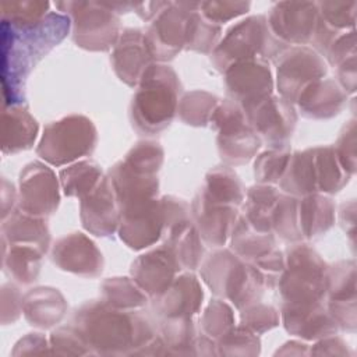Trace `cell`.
Returning a JSON list of instances; mask_svg holds the SVG:
<instances>
[{
	"label": "cell",
	"instance_id": "obj_42",
	"mask_svg": "<svg viewBox=\"0 0 357 357\" xmlns=\"http://www.w3.org/2000/svg\"><path fill=\"white\" fill-rule=\"evenodd\" d=\"M197 336L192 318H165L160 337L167 353H194Z\"/></svg>",
	"mask_w": 357,
	"mask_h": 357
},
{
	"label": "cell",
	"instance_id": "obj_15",
	"mask_svg": "<svg viewBox=\"0 0 357 357\" xmlns=\"http://www.w3.org/2000/svg\"><path fill=\"white\" fill-rule=\"evenodd\" d=\"M81 222L85 230L99 237L112 236L119 229L120 205L109 177L81 198Z\"/></svg>",
	"mask_w": 357,
	"mask_h": 357
},
{
	"label": "cell",
	"instance_id": "obj_43",
	"mask_svg": "<svg viewBox=\"0 0 357 357\" xmlns=\"http://www.w3.org/2000/svg\"><path fill=\"white\" fill-rule=\"evenodd\" d=\"M123 162L138 173L156 176L163 163V148L153 141H141L128 151Z\"/></svg>",
	"mask_w": 357,
	"mask_h": 357
},
{
	"label": "cell",
	"instance_id": "obj_41",
	"mask_svg": "<svg viewBox=\"0 0 357 357\" xmlns=\"http://www.w3.org/2000/svg\"><path fill=\"white\" fill-rule=\"evenodd\" d=\"M222 28L206 18H204L199 11H192L187 22V35L184 49L197 53L208 54L215 50L218 40L220 38Z\"/></svg>",
	"mask_w": 357,
	"mask_h": 357
},
{
	"label": "cell",
	"instance_id": "obj_45",
	"mask_svg": "<svg viewBox=\"0 0 357 357\" xmlns=\"http://www.w3.org/2000/svg\"><path fill=\"white\" fill-rule=\"evenodd\" d=\"M49 8V1H4L1 3V20L15 26L33 25L50 13Z\"/></svg>",
	"mask_w": 357,
	"mask_h": 357
},
{
	"label": "cell",
	"instance_id": "obj_10",
	"mask_svg": "<svg viewBox=\"0 0 357 357\" xmlns=\"http://www.w3.org/2000/svg\"><path fill=\"white\" fill-rule=\"evenodd\" d=\"M315 1H279L266 17L272 33L287 46L310 45L318 22Z\"/></svg>",
	"mask_w": 357,
	"mask_h": 357
},
{
	"label": "cell",
	"instance_id": "obj_2",
	"mask_svg": "<svg viewBox=\"0 0 357 357\" xmlns=\"http://www.w3.org/2000/svg\"><path fill=\"white\" fill-rule=\"evenodd\" d=\"M70 28V17L56 11L26 26L1 20V71L7 105L24 102V84L29 71L67 36Z\"/></svg>",
	"mask_w": 357,
	"mask_h": 357
},
{
	"label": "cell",
	"instance_id": "obj_25",
	"mask_svg": "<svg viewBox=\"0 0 357 357\" xmlns=\"http://www.w3.org/2000/svg\"><path fill=\"white\" fill-rule=\"evenodd\" d=\"M218 149L227 166H237L250 162L262 141L251 128L248 121L236 123L218 131Z\"/></svg>",
	"mask_w": 357,
	"mask_h": 357
},
{
	"label": "cell",
	"instance_id": "obj_16",
	"mask_svg": "<svg viewBox=\"0 0 357 357\" xmlns=\"http://www.w3.org/2000/svg\"><path fill=\"white\" fill-rule=\"evenodd\" d=\"M181 266L165 244L139 255L131 264V278L149 296H160L174 280Z\"/></svg>",
	"mask_w": 357,
	"mask_h": 357
},
{
	"label": "cell",
	"instance_id": "obj_36",
	"mask_svg": "<svg viewBox=\"0 0 357 357\" xmlns=\"http://www.w3.org/2000/svg\"><path fill=\"white\" fill-rule=\"evenodd\" d=\"M100 290L105 303L124 311L145 307L149 297L132 278H109L102 283Z\"/></svg>",
	"mask_w": 357,
	"mask_h": 357
},
{
	"label": "cell",
	"instance_id": "obj_33",
	"mask_svg": "<svg viewBox=\"0 0 357 357\" xmlns=\"http://www.w3.org/2000/svg\"><path fill=\"white\" fill-rule=\"evenodd\" d=\"M230 241L231 251L247 262H255L275 248L273 233H262L252 229L241 215L233 227Z\"/></svg>",
	"mask_w": 357,
	"mask_h": 357
},
{
	"label": "cell",
	"instance_id": "obj_55",
	"mask_svg": "<svg viewBox=\"0 0 357 357\" xmlns=\"http://www.w3.org/2000/svg\"><path fill=\"white\" fill-rule=\"evenodd\" d=\"M337 68V78L340 88L349 95L356 92V57L343 61Z\"/></svg>",
	"mask_w": 357,
	"mask_h": 357
},
{
	"label": "cell",
	"instance_id": "obj_20",
	"mask_svg": "<svg viewBox=\"0 0 357 357\" xmlns=\"http://www.w3.org/2000/svg\"><path fill=\"white\" fill-rule=\"evenodd\" d=\"M191 216L202 241L211 247H222L233 231L238 212L234 206L211 202L199 190L191 204Z\"/></svg>",
	"mask_w": 357,
	"mask_h": 357
},
{
	"label": "cell",
	"instance_id": "obj_37",
	"mask_svg": "<svg viewBox=\"0 0 357 357\" xmlns=\"http://www.w3.org/2000/svg\"><path fill=\"white\" fill-rule=\"evenodd\" d=\"M60 185L66 195L78 197L79 199L89 194L103 178L99 165L92 160H79L67 166L59 173Z\"/></svg>",
	"mask_w": 357,
	"mask_h": 357
},
{
	"label": "cell",
	"instance_id": "obj_50",
	"mask_svg": "<svg viewBox=\"0 0 357 357\" xmlns=\"http://www.w3.org/2000/svg\"><path fill=\"white\" fill-rule=\"evenodd\" d=\"M50 346L57 354H92L84 336L73 324L53 331L50 335Z\"/></svg>",
	"mask_w": 357,
	"mask_h": 357
},
{
	"label": "cell",
	"instance_id": "obj_52",
	"mask_svg": "<svg viewBox=\"0 0 357 357\" xmlns=\"http://www.w3.org/2000/svg\"><path fill=\"white\" fill-rule=\"evenodd\" d=\"M339 162L344 170L353 176L356 173V120H350L342 130L333 146Z\"/></svg>",
	"mask_w": 357,
	"mask_h": 357
},
{
	"label": "cell",
	"instance_id": "obj_29",
	"mask_svg": "<svg viewBox=\"0 0 357 357\" xmlns=\"http://www.w3.org/2000/svg\"><path fill=\"white\" fill-rule=\"evenodd\" d=\"M280 188L293 197L318 192L314 148L290 155L287 167L279 181Z\"/></svg>",
	"mask_w": 357,
	"mask_h": 357
},
{
	"label": "cell",
	"instance_id": "obj_7",
	"mask_svg": "<svg viewBox=\"0 0 357 357\" xmlns=\"http://www.w3.org/2000/svg\"><path fill=\"white\" fill-rule=\"evenodd\" d=\"M54 6L70 17L77 46L92 52H106L117 43L120 18L103 3L59 1Z\"/></svg>",
	"mask_w": 357,
	"mask_h": 357
},
{
	"label": "cell",
	"instance_id": "obj_46",
	"mask_svg": "<svg viewBox=\"0 0 357 357\" xmlns=\"http://www.w3.org/2000/svg\"><path fill=\"white\" fill-rule=\"evenodd\" d=\"M287 149H269L257 156L254 162V176L258 184H276L280 181L289 159Z\"/></svg>",
	"mask_w": 357,
	"mask_h": 357
},
{
	"label": "cell",
	"instance_id": "obj_51",
	"mask_svg": "<svg viewBox=\"0 0 357 357\" xmlns=\"http://www.w3.org/2000/svg\"><path fill=\"white\" fill-rule=\"evenodd\" d=\"M250 6V1H201L198 11L208 21L220 25L245 14Z\"/></svg>",
	"mask_w": 357,
	"mask_h": 357
},
{
	"label": "cell",
	"instance_id": "obj_38",
	"mask_svg": "<svg viewBox=\"0 0 357 357\" xmlns=\"http://www.w3.org/2000/svg\"><path fill=\"white\" fill-rule=\"evenodd\" d=\"M298 198L280 194L273 211H272V231L276 233L282 240L298 243L303 238L298 225V209H297Z\"/></svg>",
	"mask_w": 357,
	"mask_h": 357
},
{
	"label": "cell",
	"instance_id": "obj_26",
	"mask_svg": "<svg viewBox=\"0 0 357 357\" xmlns=\"http://www.w3.org/2000/svg\"><path fill=\"white\" fill-rule=\"evenodd\" d=\"M3 240L8 244H22L38 248L45 254L50 244V233L43 218L32 216L25 212L13 211L3 219Z\"/></svg>",
	"mask_w": 357,
	"mask_h": 357
},
{
	"label": "cell",
	"instance_id": "obj_12",
	"mask_svg": "<svg viewBox=\"0 0 357 357\" xmlns=\"http://www.w3.org/2000/svg\"><path fill=\"white\" fill-rule=\"evenodd\" d=\"M225 86L229 99L244 109L272 95L273 78L265 60H243L225 70Z\"/></svg>",
	"mask_w": 357,
	"mask_h": 357
},
{
	"label": "cell",
	"instance_id": "obj_53",
	"mask_svg": "<svg viewBox=\"0 0 357 357\" xmlns=\"http://www.w3.org/2000/svg\"><path fill=\"white\" fill-rule=\"evenodd\" d=\"M331 66L337 67L343 61L356 57V29L342 32L325 53Z\"/></svg>",
	"mask_w": 357,
	"mask_h": 357
},
{
	"label": "cell",
	"instance_id": "obj_13",
	"mask_svg": "<svg viewBox=\"0 0 357 357\" xmlns=\"http://www.w3.org/2000/svg\"><path fill=\"white\" fill-rule=\"evenodd\" d=\"M120 238L132 250L155 244L163 236V211L160 199L151 198L128 204L120 209Z\"/></svg>",
	"mask_w": 357,
	"mask_h": 357
},
{
	"label": "cell",
	"instance_id": "obj_17",
	"mask_svg": "<svg viewBox=\"0 0 357 357\" xmlns=\"http://www.w3.org/2000/svg\"><path fill=\"white\" fill-rule=\"evenodd\" d=\"M52 259L60 269L85 278H96L103 271L102 252L82 233H71L59 238L53 245Z\"/></svg>",
	"mask_w": 357,
	"mask_h": 357
},
{
	"label": "cell",
	"instance_id": "obj_44",
	"mask_svg": "<svg viewBox=\"0 0 357 357\" xmlns=\"http://www.w3.org/2000/svg\"><path fill=\"white\" fill-rule=\"evenodd\" d=\"M201 331L215 342L234 326L233 308L223 300H211L201 317Z\"/></svg>",
	"mask_w": 357,
	"mask_h": 357
},
{
	"label": "cell",
	"instance_id": "obj_6",
	"mask_svg": "<svg viewBox=\"0 0 357 357\" xmlns=\"http://www.w3.org/2000/svg\"><path fill=\"white\" fill-rule=\"evenodd\" d=\"M96 142L98 131L92 120L71 114L45 127L36 153L53 166H63L91 155Z\"/></svg>",
	"mask_w": 357,
	"mask_h": 357
},
{
	"label": "cell",
	"instance_id": "obj_23",
	"mask_svg": "<svg viewBox=\"0 0 357 357\" xmlns=\"http://www.w3.org/2000/svg\"><path fill=\"white\" fill-rule=\"evenodd\" d=\"M22 312L32 326L47 329L64 318L67 303L54 287H35L22 296Z\"/></svg>",
	"mask_w": 357,
	"mask_h": 357
},
{
	"label": "cell",
	"instance_id": "obj_19",
	"mask_svg": "<svg viewBox=\"0 0 357 357\" xmlns=\"http://www.w3.org/2000/svg\"><path fill=\"white\" fill-rule=\"evenodd\" d=\"M110 61L123 82L137 86L145 70L153 63L145 42V32L138 28L124 29L114 45Z\"/></svg>",
	"mask_w": 357,
	"mask_h": 357
},
{
	"label": "cell",
	"instance_id": "obj_5",
	"mask_svg": "<svg viewBox=\"0 0 357 357\" xmlns=\"http://www.w3.org/2000/svg\"><path fill=\"white\" fill-rule=\"evenodd\" d=\"M286 266L278 279L283 303L324 301L328 287V265L308 244L298 243L287 250Z\"/></svg>",
	"mask_w": 357,
	"mask_h": 357
},
{
	"label": "cell",
	"instance_id": "obj_31",
	"mask_svg": "<svg viewBox=\"0 0 357 357\" xmlns=\"http://www.w3.org/2000/svg\"><path fill=\"white\" fill-rule=\"evenodd\" d=\"M279 197V190L271 184H257L250 187L245 194L241 216L252 229L262 233H273L271 218Z\"/></svg>",
	"mask_w": 357,
	"mask_h": 357
},
{
	"label": "cell",
	"instance_id": "obj_49",
	"mask_svg": "<svg viewBox=\"0 0 357 357\" xmlns=\"http://www.w3.org/2000/svg\"><path fill=\"white\" fill-rule=\"evenodd\" d=\"M241 325L254 333H264L279 325V312L275 307L264 303H254L241 308Z\"/></svg>",
	"mask_w": 357,
	"mask_h": 357
},
{
	"label": "cell",
	"instance_id": "obj_1",
	"mask_svg": "<svg viewBox=\"0 0 357 357\" xmlns=\"http://www.w3.org/2000/svg\"><path fill=\"white\" fill-rule=\"evenodd\" d=\"M96 354H152L166 353L160 336L141 314L124 311L102 301L81 305L71 322Z\"/></svg>",
	"mask_w": 357,
	"mask_h": 357
},
{
	"label": "cell",
	"instance_id": "obj_18",
	"mask_svg": "<svg viewBox=\"0 0 357 357\" xmlns=\"http://www.w3.org/2000/svg\"><path fill=\"white\" fill-rule=\"evenodd\" d=\"M282 322L284 329L305 340H318L336 335L339 326L322 301L283 303Z\"/></svg>",
	"mask_w": 357,
	"mask_h": 357
},
{
	"label": "cell",
	"instance_id": "obj_14",
	"mask_svg": "<svg viewBox=\"0 0 357 357\" xmlns=\"http://www.w3.org/2000/svg\"><path fill=\"white\" fill-rule=\"evenodd\" d=\"M190 14L191 11L177 3H170L155 17L145 32V42L153 60L167 61L184 49Z\"/></svg>",
	"mask_w": 357,
	"mask_h": 357
},
{
	"label": "cell",
	"instance_id": "obj_22",
	"mask_svg": "<svg viewBox=\"0 0 357 357\" xmlns=\"http://www.w3.org/2000/svg\"><path fill=\"white\" fill-rule=\"evenodd\" d=\"M297 106L304 117L322 120L337 116L347 103V93L331 78L310 84L297 98Z\"/></svg>",
	"mask_w": 357,
	"mask_h": 357
},
{
	"label": "cell",
	"instance_id": "obj_34",
	"mask_svg": "<svg viewBox=\"0 0 357 357\" xmlns=\"http://www.w3.org/2000/svg\"><path fill=\"white\" fill-rule=\"evenodd\" d=\"M314 156L318 192H339L349 183L351 176L344 170V167L339 162L335 148L332 145L315 146Z\"/></svg>",
	"mask_w": 357,
	"mask_h": 357
},
{
	"label": "cell",
	"instance_id": "obj_54",
	"mask_svg": "<svg viewBox=\"0 0 357 357\" xmlns=\"http://www.w3.org/2000/svg\"><path fill=\"white\" fill-rule=\"evenodd\" d=\"M311 354H335V356H347L350 354L347 349V343L335 335L325 336L317 340L314 347L311 349Z\"/></svg>",
	"mask_w": 357,
	"mask_h": 357
},
{
	"label": "cell",
	"instance_id": "obj_48",
	"mask_svg": "<svg viewBox=\"0 0 357 357\" xmlns=\"http://www.w3.org/2000/svg\"><path fill=\"white\" fill-rule=\"evenodd\" d=\"M317 6L321 18L333 29L339 32L354 29L357 1H319Z\"/></svg>",
	"mask_w": 357,
	"mask_h": 357
},
{
	"label": "cell",
	"instance_id": "obj_39",
	"mask_svg": "<svg viewBox=\"0 0 357 357\" xmlns=\"http://www.w3.org/2000/svg\"><path fill=\"white\" fill-rule=\"evenodd\" d=\"M328 303L356 301V264L353 259L339 261L328 268Z\"/></svg>",
	"mask_w": 357,
	"mask_h": 357
},
{
	"label": "cell",
	"instance_id": "obj_27",
	"mask_svg": "<svg viewBox=\"0 0 357 357\" xmlns=\"http://www.w3.org/2000/svg\"><path fill=\"white\" fill-rule=\"evenodd\" d=\"M297 209L303 238H317L325 234L335 223V202L325 194L314 192L301 197Z\"/></svg>",
	"mask_w": 357,
	"mask_h": 357
},
{
	"label": "cell",
	"instance_id": "obj_40",
	"mask_svg": "<svg viewBox=\"0 0 357 357\" xmlns=\"http://www.w3.org/2000/svg\"><path fill=\"white\" fill-rule=\"evenodd\" d=\"M219 103V99L205 91L187 92L178 102L177 113L181 121L194 127H204Z\"/></svg>",
	"mask_w": 357,
	"mask_h": 357
},
{
	"label": "cell",
	"instance_id": "obj_21",
	"mask_svg": "<svg viewBox=\"0 0 357 357\" xmlns=\"http://www.w3.org/2000/svg\"><path fill=\"white\" fill-rule=\"evenodd\" d=\"M204 291L191 272L177 275L170 286L155 297L153 308L163 318H192L199 311Z\"/></svg>",
	"mask_w": 357,
	"mask_h": 357
},
{
	"label": "cell",
	"instance_id": "obj_24",
	"mask_svg": "<svg viewBox=\"0 0 357 357\" xmlns=\"http://www.w3.org/2000/svg\"><path fill=\"white\" fill-rule=\"evenodd\" d=\"M114 188L120 209L128 204L151 199L158 195V176L142 174L128 167L123 160L117 162L107 176Z\"/></svg>",
	"mask_w": 357,
	"mask_h": 357
},
{
	"label": "cell",
	"instance_id": "obj_47",
	"mask_svg": "<svg viewBox=\"0 0 357 357\" xmlns=\"http://www.w3.org/2000/svg\"><path fill=\"white\" fill-rule=\"evenodd\" d=\"M218 354L226 356H254L259 353V339L257 333L247 329L245 326H237L227 331L220 339L216 340Z\"/></svg>",
	"mask_w": 357,
	"mask_h": 357
},
{
	"label": "cell",
	"instance_id": "obj_3",
	"mask_svg": "<svg viewBox=\"0 0 357 357\" xmlns=\"http://www.w3.org/2000/svg\"><path fill=\"white\" fill-rule=\"evenodd\" d=\"M181 84L166 64L152 63L144 73L131 102L132 126L145 134L165 130L177 113Z\"/></svg>",
	"mask_w": 357,
	"mask_h": 357
},
{
	"label": "cell",
	"instance_id": "obj_8",
	"mask_svg": "<svg viewBox=\"0 0 357 357\" xmlns=\"http://www.w3.org/2000/svg\"><path fill=\"white\" fill-rule=\"evenodd\" d=\"M328 67L321 54L308 46H289L276 59V86L280 98L296 103L312 82L322 79Z\"/></svg>",
	"mask_w": 357,
	"mask_h": 357
},
{
	"label": "cell",
	"instance_id": "obj_11",
	"mask_svg": "<svg viewBox=\"0 0 357 357\" xmlns=\"http://www.w3.org/2000/svg\"><path fill=\"white\" fill-rule=\"evenodd\" d=\"M59 190L54 172L42 162H31L20 174V209L32 216L46 218L59 206Z\"/></svg>",
	"mask_w": 357,
	"mask_h": 357
},
{
	"label": "cell",
	"instance_id": "obj_4",
	"mask_svg": "<svg viewBox=\"0 0 357 357\" xmlns=\"http://www.w3.org/2000/svg\"><path fill=\"white\" fill-rule=\"evenodd\" d=\"M289 46L271 31L265 15H251L233 25L212 52V61L220 71L251 59L273 60Z\"/></svg>",
	"mask_w": 357,
	"mask_h": 357
},
{
	"label": "cell",
	"instance_id": "obj_35",
	"mask_svg": "<svg viewBox=\"0 0 357 357\" xmlns=\"http://www.w3.org/2000/svg\"><path fill=\"white\" fill-rule=\"evenodd\" d=\"M42 255L43 254L35 247L8 244V247H4L3 265L18 283L29 284L36 280L40 272Z\"/></svg>",
	"mask_w": 357,
	"mask_h": 357
},
{
	"label": "cell",
	"instance_id": "obj_9",
	"mask_svg": "<svg viewBox=\"0 0 357 357\" xmlns=\"http://www.w3.org/2000/svg\"><path fill=\"white\" fill-rule=\"evenodd\" d=\"M243 110L248 124L262 142H266L271 149H287L297 123L293 103L271 95Z\"/></svg>",
	"mask_w": 357,
	"mask_h": 357
},
{
	"label": "cell",
	"instance_id": "obj_28",
	"mask_svg": "<svg viewBox=\"0 0 357 357\" xmlns=\"http://www.w3.org/2000/svg\"><path fill=\"white\" fill-rule=\"evenodd\" d=\"M38 123L22 105H11L3 113V152L29 149L38 134Z\"/></svg>",
	"mask_w": 357,
	"mask_h": 357
},
{
	"label": "cell",
	"instance_id": "obj_32",
	"mask_svg": "<svg viewBox=\"0 0 357 357\" xmlns=\"http://www.w3.org/2000/svg\"><path fill=\"white\" fill-rule=\"evenodd\" d=\"M202 194L213 204L238 208L245 197L244 187L238 176L230 166H216L206 174Z\"/></svg>",
	"mask_w": 357,
	"mask_h": 357
},
{
	"label": "cell",
	"instance_id": "obj_30",
	"mask_svg": "<svg viewBox=\"0 0 357 357\" xmlns=\"http://www.w3.org/2000/svg\"><path fill=\"white\" fill-rule=\"evenodd\" d=\"M163 237V244L170 248L181 268L194 271L201 266L205 250L202 238L191 220L174 227Z\"/></svg>",
	"mask_w": 357,
	"mask_h": 357
}]
</instances>
